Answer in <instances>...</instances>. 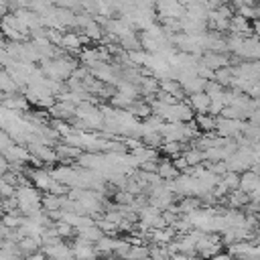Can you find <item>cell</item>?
Listing matches in <instances>:
<instances>
[{
	"label": "cell",
	"mask_w": 260,
	"mask_h": 260,
	"mask_svg": "<svg viewBox=\"0 0 260 260\" xmlns=\"http://www.w3.org/2000/svg\"><path fill=\"white\" fill-rule=\"evenodd\" d=\"M195 122H197L199 130H203V134H213V130L217 126V118L211 114H199V116H195Z\"/></svg>",
	"instance_id": "4fadbf2b"
},
{
	"label": "cell",
	"mask_w": 260,
	"mask_h": 260,
	"mask_svg": "<svg viewBox=\"0 0 260 260\" xmlns=\"http://www.w3.org/2000/svg\"><path fill=\"white\" fill-rule=\"evenodd\" d=\"M199 63L205 65V67H209V69H213V71H217V69L230 67V57L228 55H221V53H209V51H205L203 57L199 59Z\"/></svg>",
	"instance_id": "5b68a950"
},
{
	"label": "cell",
	"mask_w": 260,
	"mask_h": 260,
	"mask_svg": "<svg viewBox=\"0 0 260 260\" xmlns=\"http://www.w3.org/2000/svg\"><path fill=\"white\" fill-rule=\"evenodd\" d=\"M63 203H65V197H59L53 193L43 195V209L45 211H59V209H63Z\"/></svg>",
	"instance_id": "5bb4252c"
},
{
	"label": "cell",
	"mask_w": 260,
	"mask_h": 260,
	"mask_svg": "<svg viewBox=\"0 0 260 260\" xmlns=\"http://www.w3.org/2000/svg\"><path fill=\"white\" fill-rule=\"evenodd\" d=\"M230 32L236 35V37L248 39V37L254 32V28H252V24H250L248 18H244V16H240V14H234L232 20H230Z\"/></svg>",
	"instance_id": "277c9868"
},
{
	"label": "cell",
	"mask_w": 260,
	"mask_h": 260,
	"mask_svg": "<svg viewBox=\"0 0 260 260\" xmlns=\"http://www.w3.org/2000/svg\"><path fill=\"white\" fill-rule=\"evenodd\" d=\"M26 175H28L30 183H32L39 191L49 193L51 187L55 185V179H53V175H51V169H26Z\"/></svg>",
	"instance_id": "3957f363"
},
{
	"label": "cell",
	"mask_w": 260,
	"mask_h": 260,
	"mask_svg": "<svg viewBox=\"0 0 260 260\" xmlns=\"http://www.w3.org/2000/svg\"><path fill=\"white\" fill-rule=\"evenodd\" d=\"M160 91H165V93H169V95L177 98L179 102H183L181 98L185 95V89H183V85H181L177 79H171V77H167V79H160Z\"/></svg>",
	"instance_id": "30bf717a"
},
{
	"label": "cell",
	"mask_w": 260,
	"mask_h": 260,
	"mask_svg": "<svg viewBox=\"0 0 260 260\" xmlns=\"http://www.w3.org/2000/svg\"><path fill=\"white\" fill-rule=\"evenodd\" d=\"M258 18H260V6H258Z\"/></svg>",
	"instance_id": "484cf974"
},
{
	"label": "cell",
	"mask_w": 260,
	"mask_h": 260,
	"mask_svg": "<svg viewBox=\"0 0 260 260\" xmlns=\"http://www.w3.org/2000/svg\"><path fill=\"white\" fill-rule=\"evenodd\" d=\"M187 104L193 108V112H197V116H199V114H209L211 98H209L205 91H201V93H193V95H189Z\"/></svg>",
	"instance_id": "8992f818"
},
{
	"label": "cell",
	"mask_w": 260,
	"mask_h": 260,
	"mask_svg": "<svg viewBox=\"0 0 260 260\" xmlns=\"http://www.w3.org/2000/svg\"><path fill=\"white\" fill-rule=\"evenodd\" d=\"M95 223H98V228L104 232V236H110V238H114V236L120 232V228H118L116 223H112V221H108V219H104V217H100Z\"/></svg>",
	"instance_id": "44dd1931"
},
{
	"label": "cell",
	"mask_w": 260,
	"mask_h": 260,
	"mask_svg": "<svg viewBox=\"0 0 260 260\" xmlns=\"http://www.w3.org/2000/svg\"><path fill=\"white\" fill-rule=\"evenodd\" d=\"M0 193H2V199H10V197L16 195V187L12 183H6V181L0 179Z\"/></svg>",
	"instance_id": "603a6c76"
},
{
	"label": "cell",
	"mask_w": 260,
	"mask_h": 260,
	"mask_svg": "<svg viewBox=\"0 0 260 260\" xmlns=\"http://www.w3.org/2000/svg\"><path fill=\"white\" fill-rule=\"evenodd\" d=\"M104 260H114V258H104Z\"/></svg>",
	"instance_id": "4316f807"
},
{
	"label": "cell",
	"mask_w": 260,
	"mask_h": 260,
	"mask_svg": "<svg viewBox=\"0 0 260 260\" xmlns=\"http://www.w3.org/2000/svg\"><path fill=\"white\" fill-rule=\"evenodd\" d=\"M244 120H230L223 116H217V126H215V134L221 138H238L240 134H244Z\"/></svg>",
	"instance_id": "6da1fadb"
},
{
	"label": "cell",
	"mask_w": 260,
	"mask_h": 260,
	"mask_svg": "<svg viewBox=\"0 0 260 260\" xmlns=\"http://www.w3.org/2000/svg\"><path fill=\"white\" fill-rule=\"evenodd\" d=\"M77 238H81V240H87V242H91V244H98L102 238H104V232L98 228V223L95 225H89V228H85V230H79L77 232Z\"/></svg>",
	"instance_id": "9a60e30c"
},
{
	"label": "cell",
	"mask_w": 260,
	"mask_h": 260,
	"mask_svg": "<svg viewBox=\"0 0 260 260\" xmlns=\"http://www.w3.org/2000/svg\"><path fill=\"white\" fill-rule=\"evenodd\" d=\"M183 156L187 158L189 167H199L201 162H205V152H201L197 148H185L183 150Z\"/></svg>",
	"instance_id": "e0dca14e"
},
{
	"label": "cell",
	"mask_w": 260,
	"mask_h": 260,
	"mask_svg": "<svg viewBox=\"0 0 260 260\" xmlns=\"http://www.w3.org/2000/svg\"><path fill=\"white\" fill-rule=\"evenodd\" d=\"M160 150H162V154H167L169 158H177V156H181L183 154V144L181 142H165L162 146H160Z\"/></svg>",
	"instance_id": "ffe728a7"
},
{
	"label": "cell",
	"mask_w": 260,
	"mask_h": 260,
	"mask_svg": "<svg viewBox=\"0 0 260 260\" xmlns=\"http://www.w3.org/2000/svg\"><path fill=\"white\" fill-rule=\"evenodd\" d=\"M211 260H234V256L228 254V252H219V254H215Z\"/></svg>",
	"instance_id": "cb8c5ba5"
},
{
	"label": "cell",
	"mask_w": 260,
	"mask_h": 260,
	"mask_svg": "<svg viewBox=\"0 0 260 260\" xmlns=\"http://www.w3.org/2000/svg\"><path fill=\"white\" fill-rule=\"evenodd\" d=\"M0 89H2V95H14L20 91L16 81L10 77V73L6 69H2V73H0Z\"/></svg>",
	"instance_id": "8fae6325"
},
{
	"label": "cell",
	"mask_w": 260,
	"mask_h": 260,
	"mask_svg": "<svg viewBox=\"0 0 260 260\" xmlns=\"http://www.w3.org/2000/svg\"><path fill=\"white\" fill-rule=\"evenodd\" d=\"M22 223H24V215L20 213V209H16L12 213H4V217H2V225L10 228V230H18Z\"/></svg>",
	"instance_id": "2e32d148"
},
{
	"label": "cell",
	"mask_w": 260,
	"mask_h": 260,
	"mask_svg": "<svg viewBox=\"0 0 260 260\" xmlns=\"http://www.w3.org/2000/svg\"><path fill=\"white\" fill-rule=\"evenodd\" d=\"M215 81L228 89V85H232V81H234V71H232V67L217 69V71H215Z\"/></svg>",
	"instance_id": "d6986e66"
},
{
	"label": "cell",
	"mask_w": 260,
	"mask_h": 260,
	"mask_svg": "<svg viewBox=\"0 0 260 260\" xmlns=\"http://www.w3.org/2000/svg\"><path fill=\"white\" fill-rule=\"evenodd\" d=\"M14 144H16V142L12 140V136H10L8 132L2 130V132H0V150H2V154H6Z\"/></svg>",
	"instance_id": "7402d4cb"
},
{
	"label": "cell",
	"mask_w": 260,
	"mask_h": 260,
	"mask_svg": "<svg viewBox=\"0 0 260 260\" xmlns=\"http://www.w3.org/2000/svg\"><path fill=\"white\" fill-rule=\"evenodd\" d=\"M258 189H260V175L254 173V171L242 173V177H240V191H244V193L250 195V193H254Z\"/></svg>",
	"instance_id": "ba28073f"
},
{
	"label": "cell",
	"mask_w": 260,
	"mask_h": 260,
	"mask_svg": "<svg viewBox=\"0 0 260 260\" xmlns=\"http://www.w3.org/2000/svg\"><path fill=\"white\" fill-rule=\"evenodd\" d=\"M223 201L228 203L230 209H246V205L250 203V195L238 189V191H232Z\"/></svg>",
	"instance_id": "9c48e42d"
},
{
	"label": "cell",
	"mask_w": 260,
	"mask_h": 260,
	"mask_svg": "<svg viewBox=\"0 0 260 260\" xmlns=\"http://www.w3.org/2000/svg\"><path fill=\"white\" fill-rule=\"evenodd\" d=\"M173 260H195V256H189V254L179 252V254H175V256H173Z\"/></svg>",
	"instance_id": "d4e9b609"
},
{
	"label": "cell",
	"mask_w": 260,
	"mask_h": 260,
	"mask_svg": "<svg viewBox=\"0 0 260 260\" xmlns=\"http://www.w3.org/2000/svg\"><path fill=\"white\" fill-rule=\"evenodd\" d=\"M116 89H118V93L126 95V98L132 100V102H138V95H142V93H140V87H138L136 83H132V81H126V79H122Z\"/></svg>",
	"instance_id": "7c38bea8"
},
{
	"label": "cell",
	"mask_w": 260,
	"mask_h": 260,
	"mask_svg": "<svg viewBox=\"0 0 260 260\" xmlns=\"http://www.w3.org/2000/svg\"><path fill=\"white\" fill-rule=\"evenodd\" d=\"M69 244H71V252H73L75 260H98L100 258V252L95 250V244H91L87 240L73 238Z\"/></svg>",
	"instance_id": "7a4b0ae2"
},
{
	"label": "cell",
	"mask_w": 260,
	"mask_h": 260,
	"mask_svg": "<svg viewBox=\"0 0 260 260\" xmlns=\"http://www.w3.org/2000/svg\"><path fill=\"white\" fill-rule=\"evenodd\" d=\"M240 177H242V175L228 171V173L221 177V185H223L230 193H232V191H238V189H240Z\"/></svg>",
	"instance_id": "ac0fdd59"
},
{
	"label": "cell",
	"mask_w": 260,
	"mask_h": 260,
	"mask_svg": "<svg viewBox=\"0 0 260 260\" xmlns=\"http://www.w3.org/2000/svg\"><path fill=\"white\" fill-rule=\"evenodd\" d=\"M156 173H158V177H160L162 181H175V179L181 177L179 169L175 167L173 158H169V156H165V158L158 160V171H156Z\"/></svg>",
	"instance_id": "52a82bcc"
}]
</instances>
